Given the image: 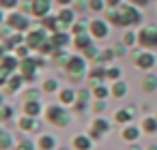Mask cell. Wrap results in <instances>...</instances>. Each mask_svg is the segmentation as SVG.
Wrapping results in <instances>:
<instances>
[{"mask_svg":"<svg viewBox=\"0 0 157 150\" xmlns=\"http://www.w3.org/2000/svg\"><path fill=\"white\" fill-rule=\"evenodd\" d=\"M108 17H110L116 26H129V24H136V22L140 20L138 11H133L131 7H118L116 11L110 9V11H108Z\"/></svg>","mask_w":157,"mask_h":150,"instance_id":"6da1fadb","label":"cell"},{"mask_svg":"<svg viewBox=\"0 0 157 150\" xmlns=\"http://www.w3.org/2000/svg\"><path fill=\"white\" fill-rule=\"evenodd\" d=\"M48 120L54 122L56 126H65L69 122V114L65 109H60V107H50L48 109Z\"/></svg>","mask_w":157,"mask_h":150,"instance_id":"7a4b0ae2","label":"cell"},{"mask_svg":"<svg viewBox=\"0 0 157 150\" xmlns=\"http://www.w3.org/2000/svg\"><path fill=\"white\" fill-rule=\"evenodd\" d=\"M140 43L144 47H157V28L155 26H148L140 32Z\"/></svg>","mask_w":157,"mask_h":150,"instance_id":"3957f363","label":"cell"},{"mask_svg":"<svg viewBox=\"0 0 157 150\" xmlns=\"http://www.w3.org/2000/svg\"><path fill=\"white\" fill-rule=\"evenodd\" d=\"M67 71H69V75H73V79H80V75L84 71V60L82 58H69Z\"/></svg>","mask_w":157,"mask_h":150,"instance_id":"277c9868","label":"cell"},{"mask_svg":"<svg viewBox=\"0 0 157 150\" xmlns=\"http://www.w3.org/2000/svg\"><path fill=\"white\" fill-rule=\"evenodd\" d=\"M45 43V37H43V32L41 30H37V32H30L28 35V45L30 47H41Z\"/></svg>","mask_w":157,"mask_h":150,"instance_id":"5b68a950","label":"cell"},{"mask_svg":"<svg viewBox=\"0 0 157 150\" xmlns=\"http://www.w3.org/2000/svg\"><path fill=\"white\" fill-rule=\"evenodd\" d=\"M136 64L142 67V69H151L155 64V58L151 54H140V56H136Z\"/></svg>","mask_w":157,"mask_h":150,"instance_id":"8992f818","label":"cell"},{"mask_svg":"<svg viewBox=\"0 0 157 150\" xmlns=\"http://www.w3.org/2000/svg\"><path fill=\"white\" fill-rule=\"evenodd\" d=\"M9 24H11L15 30H26V28H28V22H26V17H22V15H11V17H9Z\"/></svg>","mask_w":157,"mask_h":150,"instance_id":"52a82bcc","label":"cell"},{"mask_svg":"<svg viewBox=\"0 0 157 150\" xmlns=\"http://www.w3.org/2000/svg\"><path fill=\"white\" fill-rule=\"evenodd\" d=\"M48 9H50V0H35V2H33L35 15H45Z\"/></svg>","mask_w":157,"mask_h":150,"instance_id":"ba28073f","label":"cell"},{"mask_svg":"<svg viewBox=\"0 0 157 150\" xmlns=\"http://www.w3.org/2000/svg\"><path fill=\"white\" fill-rule=\"evenodd\" d=\"M90 30H93L95 37H105V35H108V28H105L103 22H93V24H90Z\"/></svg>","mask_w":157,"mask_h":150,"instance_id":"9c48e42d","label":"cell"},{"mask_svg":"<svg viewBox=\"0 0 157 150\" xmlns=\"http://www.w3.org/2000/svg\"><path fill=\"white\" fill-rule=\"evenodd\" d=\"M35 67H37V64H35V60H24V62H22V75L30 79V77H33V73H35Z\"/></svg>","mask_w":157,"mask_h":150,"instance_id":"30bf717a","label":"cell"},{"mask_svg":"<svg viewBox=\"0 0 157 150\" xmlns=\"http://www.w3.org/2000/svg\"><path fill=\"white\" fill-rule=\"evenodd\" d=\"M73 144H75L78 150H90V139L84 137V135H78V137L73 139Z\"/></svg>","mask_w":157,"mask_h":150,"instance_id":"8fae6325","label":"cell"},{"mask_svg":"<svg viewBox=\"0 0 157 150\" xmlns=\"http://www.w3.org/2000/svg\"><path fill=\"white\" fill-rule=\"evenodd\" d=\"M67 41H69V37H67V35H63V32H58V35H54V37H52V41H50V43H52L54 47H63V45H67Z\"/></svg>","mask_w":157,"mask_h":150,"instance_id":"7c38bea8","label":"cell"},{"mask_svg":"<svg viewBox=\"0 0 157 150\" xmlns=\"http://www.w3.org/2000/svg\"><path fill=\"white\" fill-rule=\"evenodd\" d=\"M108 131V122L105 120H97L95 122V129H93V137H99L101 133H105Z\"/></svg>","mask_w":157,"mask_h":150,"instance_id":"4fadbf2b","label":"cell"},{"mask_svg":"<svg viewBox=\"0 0 157 150\" xmlns=\"http://www.w3.org/2000/svg\"><path fill=\"white\" fill-rule=\"evenodd\" d=\"M20 126L24 129V131H30V129H39V124L33 120V118H22L20 120Z\"/></svg>","mask_w":157,"mask_h":150,"instance_id":"5bb4252c","label":"cell"},{"mask_svg":"<svg viewBox=\"0 0 157 150\" xmlns=\"http://www.w3.org/2000/svg\"><path fill=\"white\" fill-rule=\"evenodd\" d=\"M54 144H56V139H54V137H50V135L41 137V141H39V146H41L43 150H52V148H54Z\"/></svg>","mask_w":157,"mask_h":150,"instance_id":"9a60e30c","label":"cell"},{"mask_svg":"<svg viewBox=\"0 0 157 150\" xmlns=\"http://www.w3.org/2000/svg\"><path fill=\"white\" fill-rule=\"evenodd\" d=\"M24 109H26L28 116H37V114H39V103H37V101H28Z\"/></svg>","mask_w":157,"mask_h":150,"instance_id":"2e32d148","label":"cell"},{"mask_svg":"<svg viewBox=\"0 0 157 150\" xmlns=\"http://www.w3.org/2000/svg\"><path fill=\"white\" fill-rule=\"evenodd\" d=\"M157 88V79H155V75H148L146 79H144V90H155Z\"/></svg>","mask_w":157,"mask_h":150,"instance_id":"e0dca14e","label":"cell"},{"mask_svg":"<svg viewBox=\"0 0 157 150\" xmlns=\"http://www.w3.org/2000/svg\"><path fill=\"white\" fill-rule=\"evenodd\" d=\"M73 99H75L73 90H63V92H60V101H63V103H73Z\"/></svg>","mask_w":157,"mask_h":150,"instance_id":"ac0fdd59","label":"cell"},{"mask_svg":"<svg viewBox=\"0 0 157 150\" xmlns=\"http://www.w3.org/2000/svg\"><path fill=\"white\" fill-rule=\"evenodd\" d=\"M138 135H140V133H138V129H136V126H129V129H125V133H123V137H125V139H129V141H131V139H136Z\"/></svg>","mask_w":157,"mask_h":150,"instance_id":"d6986e66","label":"cell"},{"mask_svg":"<svg viewBox=\"0 0 157 150\" xmlns=\"http://www.w3.org/2000/svg\"><path fill=\"white\" fill-rule=\"evenodd\" d=\"M43 24H45V28H52V30H56V28L60 26V22H58V20H54V17H45V20H43Z\"/></svg>","mask_w":157,"mask_h":150,"instance_id":"ffe728a7","label":"cell"},{"mask_svg":"<svg viewBox=\"0 0 157 150\" xmlns=\"http://www.w3.org/2000/svg\"><path fill=\"white\" fill-rule=\"evenodd\" d=\"M144 129H146L148 133L157 131V120H153V118H146V120H144Z\"/></svg>","mask_w":157,"mask_h":150,"instance_id":"44dd1931","label":"cell"},{"mask_svg":"<svg viewBox=\"0 0 157 150\" xmlns=\"http://www.w3.org/2000/svg\"><path fill=\"white\" fill-rule=\"evenodd\" d=\"M75 45H78V47H82V49H86V47L90 45V41H88V37H82V35H80V37L75 39Z\"/></svg>","mask_w":157,"mask_h":150,"instance_id":"7402d4cb","label":"cell"},{"mask_svg":"<svg viewBox=\"0 0 157 150\" xmlns=\"http://www.w3.org/2000/svg\"><path fill=\"white\" fill-rule=\"evenodd\" d=\"M86 101H88V92L84 90V92H80V101H78V105H75V109H84V105H86Z\"/></svg>","mask_w":157,"mask_h":150,"instance_id":"603a6c76","label":"cell"},{"mask_svg":"<svg viewBox=\"0 0 157 150\" xmlns=\"http://www.w3.org/2000/svg\"><path fill=\"white\" fill-rule=\"evenodd\" d=\"M20 84H22V79H20V77H13V79H11V84H9V88H7V92L17 90V88H20Z\"/></svg>","mask_w":157,"mask_h":150,"instance_id":"cb8c5ba5","label":"cell"},{"mask_svg":"<svg viewBox=\"0 0 157 150\" xmlns=\"http://www.w3.org/2000/svg\"><path fill=\"white\" fill-rule=\"evenodd\" d=\"M105 94H108V90L103 86H95V97L97 99H105Z\"/></svg>","mask_w":157,"mask_h":150,"instance_id":"d4e9b609","label":"cell"},{"mask_svg":"<svg viewBox=\"0 0 157 150\" xmlns=\"http://www.w3.org/2000/svg\"><path fill=\"white\" fill-rule=\"evenodd\" d=\"M129 118H131L129 112H116V120H118V122H127Z\"/></svg>","mask_w":157,"mask_h":150,"instance_id":"484cf974","label":"cell"},{"mask_svg":"<svg viewBox=\"0 0 157 150\" xmlns=\"http://www.w3.org/2000/svg\"><path fill=\"white\" fill-rule=\"evenodd\" d=\"M71 20H73V13H71V11H63V13H60V22L69 24Z\"/></svg>","mask_w":157,"mask_h":150,"instance_id":"4316f807","label":"cell"},{"mask_svg":"<svg viewBox=\"0 0 157 150\" xmlns=\"http://www.w3.org/2000/svg\"><path fill=\"white\" fill-rule=\"evenodd\" d=\"M0 146H2V148H9V146H11V139H9V135H7V133L0 135Z\"/></svg>","mask_w":157,"mask_h":150,"instance_id":"83f0119b","label":"cell"},{"mask_svg":"<svg viewBox=\"0 0 157 150\" xmlns=\"http://www.w3.org/2000/svg\"><path fill=\"white\" fill-rule=\"evenodd\" d=\"M125 90H127V88H125V84H116V86H114V94H116V97H123V94H125Z\"/></svg>","mask_w":157,"mask_h":150,"instance_id":"f1b7e54d","label":"cell"},{"mask_svg":"<svg viewBox=\"0 0 157 150\" xmlns=\"http://www.w3.org/2000/svg\"><path fill=\"white\" fill-rule=\"evenodd\" d=\"M43 88H45V90H50V92H52V90H56V82H54V79H48V82H45V86H43Z\"/></svg>","mask_w":157,"mask_h":150,"instance_id":"f546056e","label":"cell"},{"mask_svg":"<svg viewBox=\"0 0 157 150\" xmlns=\"http://www.w3.org/2000/svg\"><path fill=\"white\" fill-rule=\"evenodd\" d=\"M84 52H86V56H88V58H95V56H97V52H95V47H93V45H88Z\"/></svg>","mask_w":157,"mask_h":150,"instance_id":"4dcf8cb0","label":"cell"},{"mask_svg":"<svg viewBox=\"0 0 157 150\" xmlns=\"http://www.w3.org/2000/svg\"><path fill=\"white\" fill-rule=\"evenodd\" d=\"M37 97H39V92H37V90H28V94H26V99H28V101H37Z\"/></svg>","mask_w":157,"mask_h":150,"instance_id":"1f68e13d","label":"cell"},{"mask_svg":"<svg viewBox=\"0 0 157 150\" xmlns=\"http://www.w3.org/2000/svg\"><path fill=\"white\" fill-rule=\"evenodd\" d=\"M90 9L93 11H99L101 9V0H90Z\"/></svg>","mask_w":157,"mask_h":150,"instance_id":"d6a6232c","label":"cell"},{"mask_svg":"<svg viewBox=\"0 0 157 150\" xmlns=\"http://www.w3.org/2000/svg\"><path fill=\"white\" fill-rule=\"evenodd\" d=\"M118 75H121V71H118V69H110V71H108V77H112V79H116Z\"/></svg>","mask_w":157,"mask_h":150,"instance_id":"836d02e7","label":"cell"},{"mask_svg":"<svg viewBox=\"0 0 157 150\" xmlns=\"http://www.w3.org/2000/svg\"><path fill=\"white\" fill-rule=\"evenodd\" d=\"M33 148H35V146H33L30 141H24L22 146H17V150H33Z\"/></svg>","mask_w":157,"mask_h":150,"instance_id":"e575fe53","label":"cell"},{"mask_svg":"<svg viewBox=\"0 0 157 150\" xmlns=\"http://www.w3.org/2000/svg\"><path fill=\"white\" fill-rule=\"evenodd\" d=\"M0 5L2 7H13V5H17V0H0Z\"/></svg>","mask_w":157,"mask_h":150,"instance_id":"d590c367","label":"cell"},{"mask_svg":"<svg viewBox=\"0 0 157 150\" xmlns=\"http://www.w3.org/2000/svg\"><path fill=\"white\" fill-rule=\"evenodd\" d=\"M84 24H86V22H82V24H78V26H75L73 30H75L78 35H82V32H84Z\"/></svg>","mask_w":157,"mask_h":150,"instance_id":"8d00e7d4","label":"cell"},{"mask_svg":"<svg viewBox=\"0 0 157 150\" xmlns=\"http://www.w3.org/2000/svg\"><path fill=\"white\" fill-rule=\"evenodd\" d=\"M9 116H11V107H5L2 109V118H9Z\"/></svg>","mask_w":157,"mask_h":150,"instance_id":"74e56055","label":"cell"},{"mask_svg":"<svg viewBox=\"0 0 157 150\" xmlns=\"http://www.w3.org/2000/svg\"><path fill=\"white\" fill-rule=\"evenodd\" d=\"M125 43L131 45V43H133V35H127V37H125Z\"/></svg>","mask_w":157,"mask_h":150,"instance_id":"f35d334b","label":"cell"},{"mask_svg":"<svg viewBox=\"0 0 157 150\" xmlns=\"http://www.w3.org/2000/svg\"><path fill=\"white\" fill-rule=\"evenodd\" d=\"M103 107H105V103H101V101H99V103H97V105H95V112H101V109H103Z\"/></svg>","mask_w":157,"mask_h":150,"instance_id":"ab89813d","label":"cell"},{"mask_svg":"<svg viewBox=\"0 0 157 150\" xmlns=\"http://www.w3.org/2000/svg\"><path fill=\"white\" fill-rule=\"evenodd\" d=\"M84 5H86V0H78V9H84Z\"/></svg>","mask_w":157,"mask_h":150,"instance_id":"60d3db41","label":"cell"},{"mask_svg":"<svg viewBox=\"0 0 157 150\" xmlns=\"http://www.w3.org/2000/svg\"><path fill=\"white\" fill-rule=\"evenodd\" d=\"M136 5H146V0H133Z\"/></svg>","mask_w":157,"mask_h":150,"instance_id":"b9f144b4","label":"cell"},{"mask_svg":"<svg viewBox=\"0 0 157 150\" xmlns=\"http://www.w3.org/2000/svg\"><path fill=\"white\" fill-rule=\"evenodd\" d=\"M108 2H110V5H118V0H108Z\"/></svg>","mask_w":157,"mask_h":150,"instance_id":"7bdbcfd3","label":"cell"},{"mask_svg":"<svg viewBox=\"0 0 157 150\" xmlns=\"http://www.w3.org/2000/svg\"><path fill=\"white\" fill-rule=\"evenodd\" d=\"M129 150H140V148H138V146H131V148H129Z\"/></svg>","mask_w":157,"mask_h":150,"instance_id":"ee69618b","label":"cell"},{"mask_svg":"<svg viewBox=\"0 0 157 150\" xmlns=\"http://www.w3.org/2000/svg\"><path fill=\"white\" fill-rule=\"evenodd\" d=\"M148 150H157V146H151V148H148Z\"/></svg>","mask_w":157,"mask_h":150,"instance_id":"f6af8a7d","label":"cell"},{"mask_svg":"<svg viewBox=\"0 0 157 150\" xmlns=\"http://www.w3.org/2000/svg\"><path fill=\"white\" fill-rule=\"evenodd\" d=\"M60 2H69V0H60Z\"/></svg>","mask_w":157,"mask_h":150,"instance_id":"bcb514c9","label":"cell"},{"mask_svg":"<svg viewBox=\"0 0 157 150\" xmlns=\"http://www.w3.org/2000/svg\"><path fill=\"white\" fill-rule=\"evenodd\" d=\"M60 150H69V148H60Z\"/></svg>","mask_w":157,"mask_h":150,"instance_id":"7dc6e473","label":"cell"}]
</instances>
